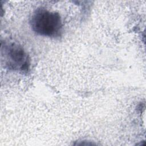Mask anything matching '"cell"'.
<instances>
[{"mask_svg":"<svg viewBox=\"0 0 146 146\" xmlns=\"http://www.w3.org/2000/svg\"><path fill=\"white\" fill-rule=\"evenodd\" d=\"M31 25L34 31L46 36H56L62 29V21L59 14L44 9H37L31 19Z\"/></svg>","mask_w":146,"mask_h":146,"instance_id":"obj_1","label":"cell"},{"mask_svg":"<svg viewBox=\"0 0 146 146\" xmlns=\"http://www.w3.org/2000/svg\"><path fill=\"white\" fill-rule=\"evenodd\" d=\"M5 54L6 55L9 67L23 71L27 69V56L21 47L15 44L6 46L5 47Z\"/></svg>","mask_w":146,"mask_h":146,"instance_id":"obj_2","label":"cell"}]
</instances>
